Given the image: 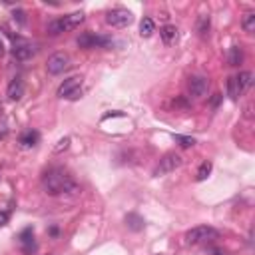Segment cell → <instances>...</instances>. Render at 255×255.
I'll return each mask as SVG.
<instances>
[{
  "label": "cell",
  "mask_w": 255,
  "mask_h": 255,
  "mask_svg": "<svg viewBox=\"0 0 255 255\" xmlns=\"http://www.w3.org/2000/svg\"><path fill=\"white\" fill-rule=\"evenodd\" d=\"M42 187L46 189V193L50 195H62V193H76L78 191V183L76 180L70 176V172H66L64 168H52L42 176Z\"/></svg>",
  "instance_id": "6da1fadb"
},
{
  "label": "cell",
  "mask_w": 255,
  "mask_h": 255,
  "mask_svg": "<svg viewBox=\"0 0 255 255\" xmlns=\"http://www.w3.org/2000/svg\"><path fill=\"white\" fill-rule=\"evenodd\" d=\"M84 18H86L84 12H72V14L64 16V18L52 20V22L48 24V34L50 36H58L62 32H72V30H76L84 22Z\"/></svg>",
  "instance_id": "7a4b0ae2"
},
{
  "label": "cell",
  "mask_w": 255,
  "mask_h": 255,
  "mask_svg": "<svg viewBox=\"0 0 255 255\" xmlns=\"http://www.w3.org/2000/svg\"><path fill=\"white\" fill-rule=\"evenodd\" d=\"M218 235L219 233L214 227H210V225H197V227H193V229H189L185 233V241L191 243V245H195V243H203V241H212Z\"/></svg>",
  "instance_id": "3957f363"
},
{
  "label": "cell",
  "mask_w": 255,
  "mask_h": 255,
  "mask_svg": "<svg viewBox=\"0 0 255 255\" xmlns=\"http://www.w3.org/2000/svg\"><path fill=\"white\" fill-rule=\"evenodd\" d=\"M182 164H183V158H182L180 154H176V151H170V154H166V156L160 160V164L156 166L154 176H166V174H172V172H176Z\"/></svg>",
  "instance_id": "277c9868"
},
{
  "label": "cell",
  "mask_w": 255,
  "mask_h": 255,
  "mask_svg": "<svg viewBox=\"0 0 255 255\" xmlns=\"http://www.w3.org/2000/svg\"><path fill=\"white\" fill-rule=\"evenodd\" d=\"M68 66H70V56L66 52H56V54L50 56L48 62H46V70H48V74H52V76L62 74Z\"/></svg>",
  "instance_id": "5b68a950"
},
{
  "label": "cell",
  "mask_w": 255,
  "mask_h": 255,
  "mask_svg": "<svg viewBox=\"0 0 255 255\" xmlns=\"http://www.w3.org/2000/svg\"><path fill=\"white\" fill-rule=\"evenodd\" d=\"M132 20H134V16H132V12L126 10V8H116V10H110V12L106 14V22H108L110 26H114V28H124V26H128Z\"/></svg>",
  "instance_id": "8992f818"
},
{
  "label": "cell",
  "mask_w": 255,
  "mask_h": 255,
  "mask_svg": "<svg viewBox=\"0 0 255 255\" xmlns=\"http://www.w3.org/2000/svg\"><path fill=\"white\" fill-rule=\"evenodd\" d=\"M112 40L106 38V36H96L92 32H84L80 38H78V46L80 48H104V46H110Z\"/></svg>",
  "instance_id": "52a82bcc"
},
{
  "label": "cell",
  "mask_w": 255,
  "mask_h": 255,
  "mask_svg": "<svg viewBox=\"0 0 255 255\" xmlns=\"http://www.w3.org/2000/svg\"><path fill=\"white\" fill-rule=\"evenodd\" d=\"M208 90H210V80L203 78V76H193L189 80V94L193 98H203L208 96Z\"/></svg>",
  "instance_id": "ba28073f"
},
{
  "label": "cell",
  "mask_w": 255,
  "mask_h": 255,
  "mask_svg": "<svg viewBox=\"0 0 255 255\" xmlns=\"http://www.w3.org/2000/svg\"><path fill=\"white\" fill-rule=\"evenodd\" d=\"M76 88H82V78L80 76H72V78L64 80V84H60V88H58L56 94L60 98H68V94H72Z\"/></svg>",
  "instance_id": "9c48e42d"
},
{
  "label": "cell",
  "mask_w": 255,
  "mask_h": 255,
  "mask_svg": "<svg viewBox=\"0 0 255 255\" xmlns=\"http://www.w3.org/2000/svg\"><path fill=\"white\" fill-rule=\"evenodd\" d=\"M6 96H8V100H12V102L22 100V96H24V82H22L20 78H14V80L8 84Z\"/></svg>",
  "instance_id": "30bf717a"
},
{
  "label": "cell",
  "mask_w": 255,
  "mask_h": 255,
  "mask_svg": "<svg viewBox=\"0 0 255 255\" xmlns=\"http://www.w3.org/2000/svg\"><path fill=\"white\" fill-rule=\"evenodd\" d=\"M38 52V48L36 46H30V44H22V46H16L12 50V54L16 60H30L32 56H36Z\"/></svg>",
  "instance_id": "8fae6325"
},
{
  "label": "cell",
  "mask_w": 255,
  "mask_h": 255,
  "mask_svg": "<svg viewBox=\"0 0 255 255\" xmlns=\"http://www.w3.org/2000/svg\"><path fill=\"white\" fill-rule=\"evenodd\" d=\"M160 34H162V40H164L166 44H172V42H176V38H178V28L172 26V24H168V26H164V28L160 30Z\"/></svg>",
  "instance_id": "7c38bea8"
},
{
  "label": "cell",
  "mask_w": 255,
  "mask_h": 255,
  "mask_svg": "<svg viewBox=\"0 0 255 255\" xmlns=\"http://www.w3.org/2000/svg\"><path fill=\"white\" fill-rule=\"evenodd\" d=\"M235 80H237V86H239V90H241V94H243L247 88H251V84H253V74H251V72H241L239 76H235Z\"/></svg>",
  "instance_id": "4fadbf2b"
},
{
  "label": "cell",
  "mask_w": 255,
  "mask_h": 255,
  "mask_svg": "<svg viewBox=\"0 0 255 255\" xmlns=\"http://www.w3.org/2000/svg\"><path fill=\"white\" fill-rule=\"evenodd\" d=\"M227 60H229V66H239V64H241L243 52H241L239 46H231V48H229V56H227Z\"/></svg>",
  "instance_id": "5bb4252c"
},
{
  "label": "cell",
  "mask_w": 255,
  "mask_h": 255,
  "mask_svg": "<svg viewBox=\"0 0 255 255\" xmlns=\"http://www.w3.org/2000/svg\"><path fill=\"white\" fill-rule=\"evenodd\" d=\"M126 225H128L130 229H134V231H140V229H144V219H142L138 214H130V216L126 218Z\"/></svg>",
  "instance_id": "9a60e30c"
},
{
  "label": "cell",
  "mask_w": 255,
  "mask_h": 255,
  "mask_svg": "<svg viewBox=\"0 0 255 255\" xmlns=\"http://www.w3.org/2000/svg\"><path fill=\"white\" fill-rule=\"evenodd\" d=\"M154 20L151 18H144L142 22H140V34L144 36V38H149L151 34H154Z\"/></svg>",
  "instance_id": "2e32d148"
},
{
  "label": "cell",
  "mask_w": 255,
  "mask_h": 255,
  "mask_svg": "<svg viewBox=\"0 0 255 255\" xmlns=\"http://www.w3.org/2000/svg\"><path fill=\"white\" fill-rule=\"evenodd\" d=\"M36 142H38V134H36V132H32V130L24 132V134H22V138H20L22 147H32V146H36Z\"/></svg>",
  "instance_id": "e0dca14e"
},
{
  "label": "cell",
  "mask_w": 255,
  "mask_h": 255,
  "mask_svg": "<svg viewBox=\"0 0 255 255\" xmlns=\"http://www.w3.org/2000/svg\"><path fill=\"white\" fill-rule=\"evenodd\" d=\"M197 32H199V36L201 38H206L208 36V32H210V16H199V22H197Z\"/></svg>",
  "instance_id": "ac0fdd59"
},
{
  "label": "cell",
  "mask_w": 255,
  "mask_h": 255,
  "mask_svg": "<svg viewBox=\"0 0 255 255\" xmlns=\"http://www.w3.org/2000/svg\"><path fill=\"white\" fill-rule=\"evenodd\" d=\"M212 162H203L201 166H199V170H197V176H195V180L197 182H203V180H206L210 174H212Z\"/></svg>",
  "instance_id": "d6986e66"
},
{
  "label": "cell",
  "mask_w": 255,
  "mask_h": 255,
  "mask_svg": "<svg viewBox=\"0 0 255 255\" xmlns=\"http://www.w3.org/2000/svg\"><path fill=\"white\" fill-rule=\"evenodd\" d=\"M241 26H243L245 32H255V12H247V14L243 16Z\"/></svg>",
  "instance_id": "ffe728a7"
},
{
  "label": "cell",
  "mask_w": 255,
  "mask_h": 255,
  "mask_svg": "<svg viewBox=\"0 0 255 255\" xmlns=\"http://www.w3.org/2000/svg\"><path fill=\"white\" fill-rule=\"evenodd\" d=\"M227 94H229V98H231V100H237V98L241 96V90H239V86H237V80H235V78H229V80H227Z\"/></svg>",
  "instance_id": "44dd1931"
},
{
  "label": "cell",
  "mask_w": 255,
  "mask_h": 255,
  "mask_svg": "<svg viewBox=\"0 0 255 255\" xmlns=\"http://www.w3.org/2000/svg\"><path fill=\"white\" fill-rule=\"evenodd\" d=\"M176 142H178L182 147H191V146H195V140L189 138V136H176Z\"/></svg>",
  "instance_id": "7402d4cb"
},
{
  "label": "cell",
  "mask_w": 255,
  "mask_h": 255,
  "mask_svg": "<svg viewBox=\"0 0 255 255\" xmlns=\"http://www.w3.org/2000/svg\"><path fill=\"white\" fill-rule=\"evenodd\" d=\"M68 146H70V138H62V140L58 142V146L54 147V151H56V154H60V151H62V149H66Z\"/></svg>",
  "instance_id": "603a6c76"
},
{
  "label": "cell",
  "mask_w": 255,
  "mask_h": 255,
  "mask_svg": "<svg viewBox=\"0 0 255 255\" xmlns=\"http://www.w3.org/2000/svg\"><path fill=\"white\" fill-rule=\"evenodd\" d=\"M82 96V88H76L72 94H68V100H78Z\"/></svg>",
  "instance_id": "cb8c5ba5"
},
{
  "label": "cell",
  "mask_w": 255,
  "mask_h": 255,
  "mask_svg": "<svg viewBox=\"0 0 255 255\" xmlns=\"http://www.w3.org/2000/svg\"><path fill=\"white\" fill-rule=\"evenodd\" d=\"M8 221V214L6 212H0V225H4Z\"/></svg>",
  "instance_id": "d4e9b609"
},
{
  "label": "cell",
  "mask_w": 255,
  "mask_h": 255,
  "mask_svg": "<svg viewBox=\"0 0 255 255\" xmlns=\"http://www.w3.org/2000/svg\"><path fill=\"white\" fill-rule=\"evenodd\" d=\"M2 54H4V44L0 42V56H2Z\"/></svg>",
  "instance_id": "484cf974"
}]
</instances>
